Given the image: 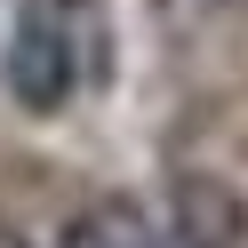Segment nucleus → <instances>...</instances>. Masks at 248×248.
<instances>
[{
	"instance_id": "obj_1",
	"label": "nucleus",
	"mask_w": 248,
	"mask_h": 248,
	"mask_svg": "<svg viewBox=\"0 0 248 248\" xmlns=\"http://www.w3.org/2000/svg\"><path fill=\"white\" fill-rule=\"evenodd\" d=\"M0 88L16 112H64L72 88H80V56H72V32L48 16V8H24L8 48H0Z\"/></svg>"
},
{
	"instance_id": "obj_2",
	"label": "nucleus",
	"mask_w": 248,
	"mask_h": 248,
	"mask_svg": "<svg viewBox=\"0 0 248 248\" xmlns=\"http://www.w3.org/2000/svg\"><path fill=\"white\" fill-rule=\"evenodd\" d=\"M168 216H176V240L184 248H240L248 240V208H240V192L232 184H216V176H176V192H168Z\"/></svg>"
},
{
	"instance_id": "obj_3",
	"label": "nucleus",
	"mask_w": 248,
	"mask_h": 248,
	"mask_svg": "<svg viewBox=\"0 0 248 248\" xmlns=\"http://www.w3.org/2000/svg\"><path fill=\"white\" fill-rule=\"evenodd\" d=\"M56 248H160V232H152V216L136 208V200L104 192V200H88V208L64 224Z\"/></svg>"
},
{
	"instance_id": "obj_4",
	"label": "nucleus",
	"mask_w": 248,
	"mask_h": 248,
	"mask_svg": "<svg viewBox=\"0 0 248 248\" xmlns=\"http://www.w3.org/2000/svg\"><path fill=\"white\" fill-rule=\"evenodd\" d=\"M0 248H24V240H16V232H8V224H0Z\"/></svg>"
}]
</instances>
